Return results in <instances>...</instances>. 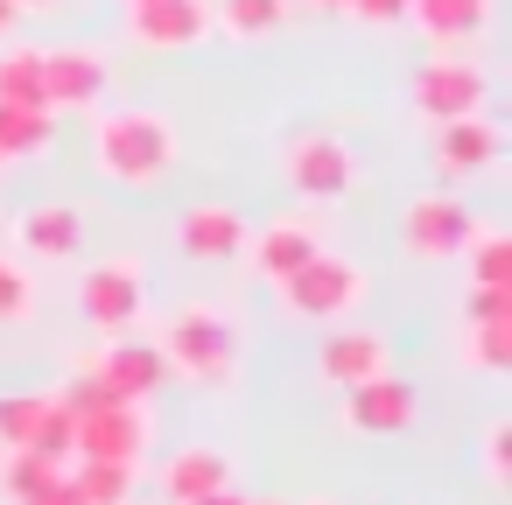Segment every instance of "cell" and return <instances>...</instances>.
I'll return each instance as SVG.
<instances>
[{
  "instance_id": "obj_1",
  "label": "cell",
  "mask_w": 512,
  "mask_h": 505,
  "mask_svg": "<svg viewBox=\"0 0 512 505\" xmlns=\"http://www.w3.org/2000/svg\"><path fill=\"white\" fill-rule=\"evenodd\" d=\"M155 351H162V365H169L183 386L218 393V386H232V379H239L246 330H239V316H232V309H218V302H183V309H169V316H162Z\"/></svg>"
},
{
  "instance_id": "obj_2",
  "label": "cell",
  "mask_w": 512,
  "mask_h": 505,
  "mask_svg": "<svg viewBox=\"0 0 512 505\" xmlns=\"http://www.w3.org/2000/svg\"><path fill=\"white\" fill-rule=\"evenodd\" d=\"M183 141L162 113L148 106H120V113H99L92 120V169L120 190H155L169 169H176Z\"/></svg>"
},
{
  "instance_id": "obj_3",
  "label": "cell",
  "mask_w": 512,
  "mask_h": 505,
  "mask_svg": "<svg viewBox=\"0 0 512 505\" xmlns=\"http://www.w3.org/2000/svg\"><path fill=\"white\" fill-rule=\"evenodd\" d=\"M365 295H372V281L344 253H316L309 267H295L288 281H274V309L295 316V323H344Z\"/></svg>"
},
{
  "instance_id": "obj_4",
  "label": "cell",
  "mask_w": 512,
  "mask_h": 505,
  "mask_svg": "<svg viewBox=\"0 0 512 505\" xmlns=\"http://www.w3.org/2000/svg\"><path fill=\"white\" fill-rule=\"evenodd\" d=\"M78 309L99 337H134L141 309H148V267L134 253H113V260H92L78 274Z\"/></svg>"
},
{
  "instance_id": "obj_5",
  "label": "cell",
  "mask_w": 512,
  "mask_h": 505,
  "mask_svg": "<svg viewBox=\"0 0 512 505\" xmlns=\"http://www.w3.org/2000/svg\"><path fill=\"white\" fill-rule=\"evenodd\" d=\"M155 449V414L141 400H106L92 414H71V463H141Z\"/></svg>"
},
{
  "instance_id": "obj_6",
  "label": "cell",
  "mask_w": 512,
  "mask_h": 505,
  "mask_svg": "<svg viewBox=\"0 0 512 505\" xmlns=\"http://www.w3.org/2000/svg\"><path fill=\"white\" fill-rule=\"evenodd\" d=\"M407 99H414V113H421L428 127H449V120L484 113L491 78H484V64H470V57H428V64L414 71Z\"/></svg>"
},
{
  "instance_id": "obj_7",
  "label": "cell",
  "mask_w": 512,
  "mask_h": 505,
  "mask_svg": "<svg viewBox=\"0 0 512 505\" xmlns=\"http://www.w3.org/2000/svg\"><path fill=\"white\" fill-rule=\"evenodd\" d=\"M477 232H484V225H477V211H470L456 190H428V197H414V204H407V225H400L407 253H414V260H435V267L463 260Z\"/></svg>"
},
{
  "instance_id": "obj_8",
  "label": "cell",
  "mask_w": 512,
  "mask_h": 505,
  "mask_svg": "<svg viewBox=\"0 0 512 505\" xmlns=\"http://www.w3.org/2000/svg\"><path fill=\"white\" fill-rule=\"evenodd\" d=\"M281 169H288V183H295L309 204H337V197L358 190V155H351V141H337V134H295L288 155H281Z\"/></svg>"
},
{
  "instance_id": "obj_9",
  "label": "cell",
  "mask_w": 512,
  "mask_h": 505,
  "mask_svg": "<svg viewBox=\"0 0 512 505\" xmlns=\"http://www.w3.org/2000/svg\"><path fill=\"white\" fill-rule=\"evenodd\" d=\"M393 372V344L386 330H365V323H330V337L316 344V379L330 393H351L365 379H386Z\"/></svg>"
},
{
  "instance_id": "obj_10",
  "label": "cell",
  "mask_w": 512,
  "mask_h": 505,
  "mask_svg": "<svg viewBox=\"0 0 512 505\" xmlns=\"http://www.w3.org/2000/svg\"><path fill=\"white\" fill-rule=\"evenodd\" d=\"M113 71L99 50H43V113H92Z\"/></svg>"
},
{
  "instance_id": "obj_11",
  "label": "cell",
  "mask_w": 512,
  "mask_h": 505,
  "mask_svg": "<svg viewBox=\"0 0 512 505\" xmlns=\"http://www.w3.org/2000/svg\"><path fill=\"white\" fill-rule=\"evenodd\" d=\"M414 421H421V393H414L400 372L365 379V386L344 393V428H351V435H407Z\"/></svg>"
},
{
  "instance_id": "obj_12",
  "label": "cell",
  "mask_w": 512,
  "mask_h": 505,
  "mask_svg": "<svg viewBox=\"0 0 512 505\" xmlns=\"http://www.w3.org/2000/svg\"><path fill=\"white\" fill-rule=\"evenodd\" d=\"M127 36L141 50H197L211 29V0H141V8H127Z\"/></svg>"
},
{
  "instance_id": "obj_13",
  "label": "cell",
  "mask_w": 512,
  "mask_h": 505,
  "mask_svg": "<svg viewBox=\"0 0 512 505\" xmlns=\"http://www.w3.org/2000/svg\"><path fill=\"white\" fill-rule=\"evenodd\" d=\"M246 253H253V274L274 288V281H288L295 267H309V260L323 253V225H316L309 211H288V218L260 225V232L246 239Z\"/></svg>"
},
{
  "instance_id": "obj_14",
  "label": "cell",
  "mask_w": 512,
  "mask_h": 505,
  "mask_svg": "<svg viewBox=\"0 0 512 505\" xmlns=\"http://www.w3.org/2000/svg\"><path fill=\"white\" fill-rule=\"evenodd\" d=\"M92 379H99L113 400H141V407H148V393H162L169 365H162L155 337H106V351L92 358Z\"/></svg>"
},
{
  "instance_id": "obj_15",
  "label": "cell",
  "mask_w": 512,
  "mask_h": 505,
  "mask_svg": "<svg viewBox=\"0 0 512 505\" xmlns=\"http://www.w3.org/2000/svg\"><path fill=\"white\" fill-rule=\"evenodd\" d=\"M15 253L22 260H43V267H64L85 253V211L78 204H29L15 218Z\"/></svg>"
},
{
  "instance_id": "obj_16",
  "label": "cell",
  "mask_w": 512,
  "mask_h": 505,
  "mask_svg": "<svg viewBox=\"0 0 512 505\" xmlns=\"http://www.w3.org/2000/svg\"><path fill=\"white\" fill-rule=\"evenodd\" d=\"M498 155H505V134H498V127H491L484 113L435 127V176H449V183L491 176V169H498Z\"/></svg>"
},
{
  "instance_id": "obj_17",
  "label": "cell",
  "mask_w": 512,
  "mask_h": 505,
  "mask_svg": "<svg viewBox=\"0 0 512 505\" xmlns=\"http://www.w3.org/2000/svg\"><path fill=\"white\" fill-rule=\"evenodd\" d=\"M246 218L232 211V204H190L183 218H176V246L190 253V260H204V267H218V260H239L246 253Z\"/></svg>"
},
{
  "instance_id": "obj_18",
  "label": "cell",
  "mask_w": 512,
  "mask_h": 505,
  "mask_svg": "<svg viewBox=\"0 0 512 505\" xmlns=\"http://www.w3.org/2000/svg\"><path fill=\"white\" fill-rule=\"evenodd\" d=\"M225 484H232V456L211 449V442H190V449H176V456L155 470V491H162L169 505H197V498H211V491H225Z\"/></svg>"
},
{
  "instance_id": "obj_19",
  "label": "cell",
  "mask_w": 512,
  "mask_h": 505,
  "mask_svg": "<svg viewBox=\"0 0 512 505\" xmlns=\"http://www.w3.org/2000/svg\"><path fill=\"white\" fill-rule=\"evenodd\" d=\"M407 22H414L435 50H463V43H477V36H484L491 0H414Z\"/></svg>"
},
{
  "instance_id": "obj_20",
  "label": "cell",
  "mask_w": 512,
  "mask_h": 505,
  "mask_svg": "<svg viewBox=\"0 0 512 505\" xmlns=\"http://www.w3.org/2000/svg\"><path fill=\"white\" fill-rule=\"evenodd\" d=\"M50 141H57V113H43V106H0V169L43 162Z\"/></svg>"
},
{
  "instance_id": "obj_21",
  "label": "cell",
  "mask_w": 512,
  "mask_h": 505,
  "mask_svg": "<svg viewBox=\"0 0 512 505\" xmlns=\"http://www.w3.org/2000/svg\"><path fill=\"white\" fill-rule=\"evenodd\" d=\"M288 22V0H211V29H225L232 43H260Z\"/></svg>"
},
{
  "instance_id": "obj_22",
  "label": "cell",
  "mask_w": 512,
  "mask_h": 505,
  "mask_svg": "<svg viewBox=\"0 0 512 505\" xmlns=\"http://www.w3.org/2000/svg\"><path fill=\"white\" fill-rule=\"evenodd\" d=\"M456 358H463V372H484V379L512 372V316L505 323H463Z\"/></svg>"
},
{
  "instance_id": "obj_23",
  "label": "cell",
  "mask_w": 512,
  "mask_h": 505,
  "mask_svg": "<svg viewBox=\"0 0 512 505\" xmlns=\"http://www.w3.org/2000/svg\"><path fill=\"white\" fill-rule=\"evenodd\" d=\"M71 484H78L85 505H134L141 463H71Z\"/></svg>"
},
{
  "instance_id": "obj_24",
  "label": "cell",
  "mask_w": 512,
  "mask_h": 505,
  "mask_svg": "<svg viewBox=\"0 0 512 505\" xmlns=\"http://www.w3.org/2000/svg\"><path fill=\"white\" fill-rule=\"evenodd\" d=\"M463 260H470V288L512 295V239H505V232H477Z\"/></svg>"
},
{
  "instance_id": "obj_25",
  "label": "cell",
  "mask_w": 512,
  "mask_h": 505,
  "mask_svg": "<svg viewBox=\"0 0 512 505\" xmlns=\"http://www.w3.org/2000/svg\"><path fill=\"white\" fill-rule=\"evenodd\" d=\"M50 414V393H0V449H29Z\"/></svg>"
},
{
  "instance_id": "obj_26",
  "label": "cell",
  "mask_w": 512,
  "mask_h": 505,
  "mask_svg": "<svg viewBox=\"0 0 512 505\" xmlns=\"http://www.w3.org/2000/svg\"><path fill=\"white\" fill-rule=\"evenodd\" d=\"M0 106H43V50L0 57Z\"/></svg>"
},
{
  "instance_id": "obj_27",
  "label": "cell",
  "mask_w": 512,
  "mask_h": 505,
  "mask_svg": "<svg viewBox=\"0 0 512 505\" xmlns=\"http://www.w3.org/2000/svg\"><path fill=\"white\" fill-rule=\"evenodd\" d=\"M29 316H36V274L29 260L0 253V323H29Z\"/></svg>"
},
{
  "instance_id": "obj_28",
  "label": "cell",
  "mask_w": 512,
  "mask_h": 505,
  "mask_svg": "<svg viewBox=\"0 0 512 505\" xmlns=\"http://www.w3.org/2000/svg\"><path fill=\"white\" fill-rule=\"evenodd\" d=\"M50 477H57V470L36 463L29 449H0V498H8V505H22V498H29L36 484H50Z\"/></svg>"
},
{
  "instance_id": "obj_29",
  "label": "cell",
  "mask_w": 512,
  "mask_h": 505,
  "mask_svg": "<svg viewBox=\"0 0 512 505\" xmlns=\"http://www.w3.org/2000/svg\"><path fill=\"white\" fill-rule=\"evenodd\" d=\"M484 477H491V491H512V421L498 414V421H484Z\"/></svg>"
},
{
  "instance_id": "obj_30",
  "label": "cell",
  "mask_w": 512,
  "mask_h": 505,
  "mask_svg": "<svg viewBox=\"0 0 512 505\" xmlns=\"http://www.w3.org/2000/svg\"><path fill=\"white\" fill-rule=\"evenodd\" d=\"M505 316H512V295H491V288L463 295V323H505Z\"/></svg>"
},
{
  "instance_id": "obj_31",
  "label": "cell",
  "mask_w": 512,
  "mask_h": 505,
  "mask_svg": "<svg viewBox=\"0 0 512 505\" xmlns=\"http://www.w3.org/2000/svg\"><path fill=\"white\" fill-rule=\"evenodd\" d=\"M344 15H358L372 29H393V22H407V0H344Z\"/></svg>"
},
{
  "instance_id": "obj_32",
  "label": "cell",
  "mask_w": 512,
  "mask_h": 505,
  "mask_svg": "<svg viewBox=\"0 0 512 505\" xmlns=\"http://www.w3.org/2000/svg\"><path fill=\"white\" fill-rule=\"evenodd\" d=\"M22 505H85V498H78V484H71V470H57V477H50V484H36V491H29Z\"/></svg>"
},
{
  "instance_id": "obj_33",
  "label": "cell",
  "mask_w": 512,
  "mask_h": 505,
  "mask_svg": "<svg viewBox=\"0 0 512 505\" xmlns=\"http://www.w3.org/2000/svg\"><path fill=\"white\" fill-rule=\"evenodd\" d=\"M197 505H253V498H246L239 484H225V491H211V498H197Z\"/></svg>"
},
{
  "instance_id": "obj_34",
  "label": "cell",
  "mask_w": 512,
  "mask_h": 505,
  "mask_svg": "<svg viewBox=\"0 0 512 505\" xmlns=\"http://www.w3.org/2000/svg\"><path fill=\"white\" fill-rule=\"evenodd\" d=\"M15 22H22V15H15V8H8V0H0V36H8V29H15Z\"/></svg>"
},
{
  "instance_id": "obj_35",
  "label": "cell",
  "mask_w": 512,
  "mask_h": 505,
  "mask_svg": "<svg viewBox=\"0 0 512 505\" xmlns=\"http://www.w3.org/2000/svg\"><path fill=\"white\" fill-rule=\"evenodd\" d=\"M8 8H15V15H22V8H57V0H8Z\"/></svg>"
},
{
  "instance_id": "obj_36",
  "label": "cell",
  "mask_w": 512,
  "mask_h": 505,
  "mask_svg": "<svg viewBox=\"0 0 512 505\" xmlns=\"http://www.w3.org/2000/svg\"><path fill=\"white\" fill-rule=\"evenodd\" d=\"M309 8H344V0H309Z\"/></svg>"
},
{
  "instance_id": "obj_37",
  "label": "cell",
  "mask_w": 512,
  "mask_h": 505,
  "mask_svg": "<svg viewBox=\"0 0 512 505\" xmlns=\"http://www.w3.org/2000/svg\"><path fill=\"white\" fill-rule=\"evenodd\" d=\"M253 505H281V498H253Z\"/></svg>"
},
{
  "instance_id": "obj_38",
  "label": "cell",
  "mask_w": 512,
  "mask_h": 505,
  "mask_svg": "<svg viewBox=\"0 0 512 505\" xmlns=\"http://www.w3.org/2000/svg\"><path fill=\"white\" fill-rule=\"evenodd\" d=\"M309 505H337V498H309Z\"/></svg>"
},
{
  "instance_id": "obj_39",
  "label": "cell",
  "mask_w": 512,
  "mask_h": 505,
  "mask_svg": "<svg viewBox=\"0 0 512 505\" xmlns=\"http://www.w3.org/2000/svg\"><path fill=\"white\" fill-rule=\"evenodd\" d=\"M127 8H141V0H127Z\"/></svg>"
},
{
  "instance_id": "obj_40",
  "label": "cell",
  "mask_w": 512,
  "mask_h": 505,
  "mask_svg": "<svg viewBox=\"0 0 512 505\" xmlns=\"http://www.w3.org/2000/svg\"><path fill=\"white\" fill-rule=\"evenodd\" d=\"M407 8H414V0H407Z\"/></svg>"
}]
</instances>
